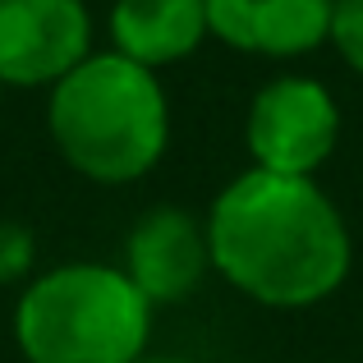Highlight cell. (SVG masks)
I'll return each instance as SVG.
<instances>
[{
    "mask_svg": "<svg viewBox=\"0 0 363 363\" xmlns=\"http://www.w3.org/2000/svg\"><path fill=\"white\" fill-rule=\"evenodd\" d=\"M37 267V240L23 221H0V285H14L33 276Z\"/></svg>",
    "mask_w": 363,
    "mask_h": 363,
    "instance_id": "30bf717a",
    "label": "cell"
},
{
    "mask_svg": "<svg viewBox=\"0 0 363 363\" xmlns=\"http://www.w3.org/2000/svg\"><path fill=\"white\" fill-rule=\"evenodd\" d=\"M212 272L257 308L303 313L327 303L354 267V240L318 179L248 166L212 198Z\"/></svg>",
    "mask_w": 363,
    "mask_h": 363,
    "instance_id": "6da1fadb",
    "label": "cell"
},
{
    "mask_svg": "<svg viewBox=\"0 0 363 363\" xmlns=\"http://www.w3.org/2000/svg\"><path fill=\"white\" fill-rule=\"evenodd\" d=\"M207 33L235 55L294 60L331 42V0H207Z\"/></svg>",
    "mask_w": 363,
    "mask_h": 363,
    "instance_id": "52a82bcc",
    "label": "cell"
},
{
    "mask_svg": "<svg viewBox=\"0 0 363 363\" xmlns=\"http://www.w3.org/2000/svg\"><path fill=\"white\" fill-rule=\"evenodd\" d=\"M331 46L354 74H363V0H331Z\"/></svg>",
    "mask_w": 363,
    "mask_h": 363,
    "instance_id": "9c48e42d",
    "label": "cell"
},
{
    "mask_svg": "<svg viewBox=\"0 0 363 363\" xmlns=\"http://www.w3.org/2000/svg\"><path fill=\"white\" fill-rule=\"evenodd\" d=\"M111 51L143 69L179 65L207 42V0H116L106 18Z\"/></svg>",
    "mask_w": 363,
    "mask_h": 363,
    "instance_id": "ba28073f",
    "label": "cell"
},
{
    "mask_svg": "<svg viewBox=\"0 0 363 363\" xmlns=\"http://www.w3.org/2000/svg\"><path fill=\"white\" fill-rule=\"evenodd\" d=\"M120 267L152 308L189 303L212 272L207 221H198L184 207H152L133 221Z\"/></svg>",
    "mask_w": 363,
    "mask_h": 363,
    "instance_id": "8992f818",
    "label": "cell"
},
{
    "mask_svg": "<svg viewBox=\"0 0 363 363\" xmlns=\"http://www.w3.org/2000/svg\"><path fill=\"white\" fill-rule=\"evenodd\" d=\"M152 313L124 267L60 262L18 294L14 340L28 363H138Z\"/></svg>",
    "mask_w": 363,
    "mask_h": 363,
    "instance_id": "3957f363",
    "label": "cell"
},
{
    "mask_svg": "<svg viewBox=\"0 0 363 363\" xmlns=\"http://www.w3.org/2000/svg\"><path fill=\"white\" fill-rule=\"evenodd\" d=\"M138 363H189V359H170V354H143Z\"/></svg>",
    "mask_w": 363,
    "mask_h": 363,
    "instance_id": "8fae6325",
    "label": "cell"
},
{
    "mask_svg": "<svg viewBox=\"0 0 363 363\" xmlns=\"http://www.w3.org/2000/svg\"><path fill=\"white\" fill-rule=\"evenodd\" d=\"M92 55V14L83 0H0V83L55 88Z\"/></svg>",
    "mask_w": 363,
    "mask_h": 363,
    "instance_id": "5b68a950",
    "label": "cell"
},
{
    "mask_svg": "<svg viewBox=\"0 0 363 363\" xmlns=\"http://www.w3.org/2000/svg\"><path fill=\"white\" fill-rule=\"evenodd\" d=\"M46 129L65 166L92 184H133L170 143V97L157 69L120 51H92L51 88Z\"/></svg>",
    "mask_w": 363,
    "mask_h": 363,
    "instance_id": "7a4b0ae2",
    "label": "cell"
},
{
    "mask_svg": "<svg viewBox=\"0 0 363 363\" xmlns=\"http://www.w3.org/2000/svg\"><path fill=\"white\" fill-rule=\"evenodd\" d=\"M340 143L336 92L313 74H281L253 92L244 111V147L257 170L313 179Z\"/></svg>",
    "mask_w": 363,
    "mask_h": 363,
    "instance_id": "277c9868",
    "label": "cell"
},
{
    "mask_svg": "<svg viewBox=\"0 0 363 363\" xmlns=\"http://www.w3.org/2000/svg\"><path fill=\"white\" fill-rule=\"evenodd\" d=\"M0 92H5V83H0Z\"/></svg>",
    "mask_w": 363,
    "mask_h": 363,
    "instance_id": "7c38bea8",
    "label": "cell"
}]
</instances>
